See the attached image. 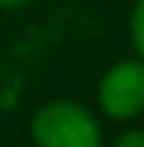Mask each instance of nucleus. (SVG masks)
Masks as SVG:
<instances>
[{
  "label": "nucleus",
  "mask_w": 144,
  "mask_h": 147,
  "mask_svg": "<svg viewBox=\"0 0 144 147\" xmlns=\"http://www.w3.org/2000/svg\"><path fill=\"white\" fill-rule=\"evenodd\" d=\"M102 108L116 119H130L144 110V62H122L102 79Z\"/></svg>",
  "instance_id": "f03ea898"
},
{
  "label": "nucleus",
  "mask_w": 144,
  "mask_h": 147,
  "mask_svg": "<svg viewBox=\"0 0 144 147\" xmlns=\"http://www.w3.org/2000/svg\"><path fill=\"white\" fill-rule=\"evenodd\" d=\"M116 147H144V130H130V133H124L116 142Z\"/></svg>",
  "instance_id": "20e7f679"
},
{
  "label": "nucleus",
  "mask_w": 144,
  "mask_h": 147,
  "mask_svg": "<svg viewBox=\"0 0 144 147\" xmlns=\"http://www.w3.org/2000/svg\"><path fill=\"white\" fill-rule=\"evenodd\" d=\"M20 3H26V0H0L3 9H11V6H20Z\"/></svg>",
  "instance_id": "39448f33"
},
{
  "label": "nucleus",
  "mask_w": 144,
  "mask_h": 147,
  "mask_svg": "<svg viewBox=\"0 0 144 147\" xmlns=\"http://www.w3.org/2000/svg\"><path fill=\"white\" fill-rule=\"evenodd\" d=\"M37 147H102V136L88 110L76 102H51L34 119Z\"/></svg>",
  "instance_id": "f257e3e1"
},
{
  "label": "nucleus",
  "mask_w": 144,
  "mask_h": 147,
  "mask_svg": "<svg viewBox=\"0 0 144 147\" xmlns=\"http://www.w3.org/2000/svg\"><path fill=\"white\" fill-rule=\"evenodd\" d=\"M133 42H136L139 54L144 57V0H139V6L133 11Z\"/></svg>",
  "instance_id": "7ed1b4c3"
}]
</instances>
